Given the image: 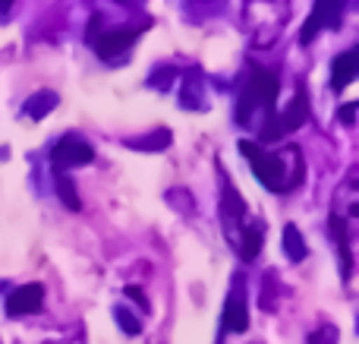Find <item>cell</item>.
Masks as SVG:
<instances>
[{"instance_id": "9c48e42d", "label": "cell", "mask_w": 359, "mask_h": 344, "mask_svg": "<svg viewBox=\"0 0 359 344\" xmlns=\"http://www.w3.org/2000/svg\"><path fill=\"white\" fill-rule=\"evenodd\" d=\"M356 73H359V51L350 48L344 54H337L334 63H331V86H334V92H344L356 79Z\"/></svg>"}, {"instance_id": "5b68a950", "label": "cell", "mask_w": 359, "mask_h": 344, "mask_svg": "<svg viewBox=\"0 0 359 344\" xmlns=\"http://www.w3.org/2000/svg\"><path fill=\"white\" fill-rule=\"evenodd\" d=\"M224 332H246L249 329V310H246V282L236 275L233 288H230L227 297V307H224Z\"/></svg>"}, {"instance_id": "52a82bcc", "label": "cell", "mask_w": 359, "mask_h": 344, "mask_svg": "<svg viewBox=\"0 0 359 344\" xmlns=\"http://www.w3.org/2000/svg\"><path fill=\"white\" fill-rule=\"evenodd\" d=\"M44 307V288L41 284H22L6 297V313L10 316H29Z\"/></svg>"}, {"instance_id": "5bb4252c", "label": "cell", "mask_w": 359, "mask_h": 344, "mask_svg": "<svg viewBox=\"0 0 359 344\" xmlns=\"http://www.w3.org/2000/svg\"><path fill=\"white\" fill-rule=\"evenodd\" d=\"M57 193H60L63 206H67L69 212H79L82 209V202H79V196H76V187H73L69 177H57Z\"/></svg>"}, {"instance_id": "d6986e66", "label": "cell", "mask_w": 359, "mask_h": 344, "mask_svg": "<svg viewBox=\"0 0 359 344\" xmlns=\"http://www.w3.org/2000/svg\"><path fill=\"white\" fill-rule=\"evenodd\" d=\"M13 4V0H0V6H10Z\"/></svg>"}, {"instance_id": "ba28073f", "label": "cell", "mask_w": 359, "mask_h": 344, "mask_svg": "<svg viewBox=\"0 0 359 344\" xmlns=\"http://www.w3.org/2000/svg\"><path fill=\"white\" fill-rule=\"evenodd\" d=\"M136 38H139L136 29H111L101 38H95V51H98V57H104V60H114V57H120L123 51H130Z\"/></svg>"}, {"instance_id": "8992f818", "label": "cell", "mask_w": 359, "mask_h": 344, "mask_svg": "<svg viewBox=\"0 0 359 344\" xmlns=\"http://www.w3.org/2000/svg\"><path fill=\"white\" fill-rule=\"evenodd\" d=\"M50 158H54L57 168H79V164H88V161H92V158H95V149L86 143V139H79V136H63L60 143L54 145Z\"/></svg>"}, {"instance_id": "8fae6325", "label": "cell", "mask_w": 359, "mask_h": 344, "mask_svg": "<svg viewBox=\"0 0 359 344\" xmlns=\"http://www.w3.org/2000/svg\"><path fill=\"white\" fill-rule=\"evenodd\" d=\"M262 244H265V227L255 221V225H246V231H243V240H240V256L246 259V263H252L255 256H259Z\"/></svg>"}, {"instance_id": "7a4b0ae2", "label": "cell", "mask_w": 359, "mask_h": 344, "mask_svg": "<svg viewBox=\"0 0 359 344\" xmlns=\"http://www.w3.org/2000/svg\"><path fill=\"white\" fill-rule=\"evenodd\" d=\"M274 98H278V76L268 70H255L249 86L243 88L240 105H236V124L255 126V120L265 117L268 124L274 120ZM265 130V126H262Z\"/></svg>"}, {"instance_id": "7c38bea8", "label": "cell", "mask_w": 359, "mask_h": 344, "mask_svg": "<svg viewBox=\"0 0 359 344\" xmlns=\"http://www.w3.org/2000/svg\"><path fill=\"white\" fill-rule=\"evenodd\" d=\"M280 244H284V253L290 263H303L306 259V240L299 234L297 225H284V234H280Z\"/></svg>"}, {"instance_id": "ffe728a7", "label": "cell", "mask_w": 359, "mask_h": 344, "mask_svg": "<svg viewBox=\"0 0 359 344\" xmlns=\"http://www.w3.org/2000/svg\"><path fill=\"white\" fill-rule=\"evenodd\" d=\"M120 4H136V0H120Z\"/></svg>"}, {"instance_id": "30bf717a", "label": "cell", "mask_w": 359, "mask_h": 344, "mask_svg": "<svg viewBox=\"0 0 359 344\" xmlns=\"http://www.w3.org/2000/svg\"><path fill=\"white\" fill-rule=\"evenodd\" d=\"M331 237L337 240V250H341V272L344 278H350L353 272V256H350V244H347V227H344V218L331 215Z\"/></svg>"}, {"instance_id": "9a60e30c", "label": "cell", "mask_w": 359, "mask_h": 344, "mask_svg": "<svg viewBox=\"0 0 359 344\" xmlns=\"http://www.w3.org/2000/svg\"><path fill=\"white\" fill-rule=\"evenodd\" d=\"M114 319L120 322V329H123L126 335H142V322L136 319V316L130 313V310H123V307H117L114 310Z\"/></svg>"}, {"instance_id": "6da1fadb", "label": "cell", "mask_w": 359, "mask_h": 344, "mask_svg": "<svg viewBox=\"0 0 359 344\" xmlns=\"http://www.w3.org/2000/svg\"><path fill=\"white\" fill-rule=\"evenodd\" d=\"M297 149V145H287L284 152H265L259 149L255 143H249V139H243L240 143V152L249 158V164H252L255 177H259L262 183H265L268 190H274V193H280V190H290L299 183V171H290L287 168V158H290V152Z\"/></svg>"}, {"instance_id": "e0dca14e", "label": "cell", "mask_w": 359, "mask_h": 344, "mask_svg": "<svg viewBox=\"0 0 359 344\" xmlns=\"http://www.w3.org/2000/svg\"><path fill=\"white\" fill-rule=\"evenodd\" d=\"M353 114H356V101H350V105L341 107V120H344L347 126H353Z\"/></svg>"}, {"instance_id": "277c9868", "label": "cell", "mask_w": 359, "mask_h": 344, "mask_svg": "<svg viewBox=\"0 0 359 344\" xmlns=\"http://www.w3.org/2000/svg\"><path fill=\"white\" fill-rule=\"evenodd\" d=\"M341 16H344V0H316V10L306 19L303 32H299V41L309 44L322 29H337Z\"/></svg>"}, {"instance_id": "4fadbf2b", "label": "cell", "mask_w": 359, "mask_h": 344, "mask_svg": "<svg viewBox=\"0 0 359 344\" xmlns=\"http://www.w3.org/2000/svg\"><path fill=\"white\" fill-rule=\"evenodd\" d=\"M54 107H57V95L54 92H38L32 101H25L22 111L29 114L32 120H41V117H48V111H54Z\"/></svg>"}, {"instance_id": "ac0fdd59", "label": "cell", "mask_w": 359, "mask_h": 344, "mask_svg": "<svg viewBox=\"0 0 359 344\" xmlns=\"http://www.w3.org/2000/svg\"><path fill=\"white\" fill-rule=\"evenodd\" d=\"M126 297H133V300H136L142 310H149V300H145V294L139 288H126Z\"/></svg>"}, {"instance_id": "3957f363", "label": "cell", "mask_w": 359, "mask_h": 344, "mask_svg": "<svg viewBox=\"0 0 359 344\" xmlns=\"http://www.w3.org/2000/svg\"><path fill=\"white\" fill-rule=\"evenodd\" d=\"M309 120V98H306V92L299 88L297 95L290 98V105H287V111L280 114V117H274L271 124L262 130V139H280L284 133H293L299 130V126Z\"/></svg>"}, {"instance_id": "2e32d148", "label": "cell", "mask_w": 359, "mask_h": 344, "mask_svg": "<svg viewBox=\"0 0 359 344\" xmlns=\"http://www.w3.org/2000/svg\"><path fill=\"white\" fill-rule=\"evenodd\" d=\"M337 341V329H322V332H316V335H309V344H334Z\"/></svg>"}]
</instances>
